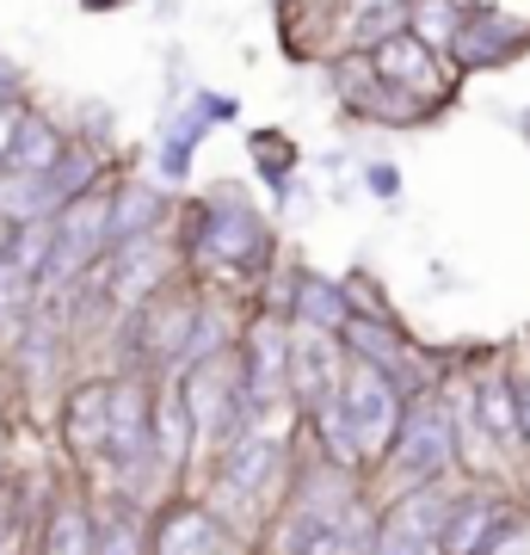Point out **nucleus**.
Segmentation results:
<instances>
[{
  "instance_id": "obj_1",
  "label": "nucleus",
  "mask_w": 530,
  "mask_h": 555,
  "mask_svg": "<svg viewBox=\"0 0 530 555\" xmlns=\"http://www.w3.org/2000/svg\"><path fill=\"white\" fill-rule=\"evenodd\" d=\"M173 247L192 284H210V291H229V297H247V302L259 297V284L284 259L272 210L241 179H217L192 198H179Z\"/></svg>"
},
{
  "instance_id": "obj_2",
  "label": "nucleus",
  "mask_w": 530,
  "mask_h": 555,
  "mask_svg": "<svg viewBox=\"0 0 530 555\" xmlns=\"http://www.w3.org/2000/svg\"><path fill=\"white\" fill-rule=\"evenodd\" d=\"M469 476L463 469V438H456V414H451V396L432 389V396H413L395 420L389 444L376 451V463L364 469V488L371 500H401L413 488H438V481H456Z\"/></svg>"
},
{
  "instance_id": "obj_3",
  "label": "nucleus",
  "mask_w": 530,
  "mask_h": 555,
  "mask_svg": "<svg viewBox=\"0 0 530 555\" xmlns=\"http://www.w3.org/2000/svg\"><path fill=\"white\" fill-rule=\"evenodd\" d=\"M235 371H241V401L254 426H272V420H296L290 414V321L272 315V309H247L235 339Z\"/></svg>"
},
{
  "instance_id": "obj_4",
  "label": "nucleus",
  "mask_w": 530,
  "mask_h": 555,
  "mask_svg": "<svg viewBox=\"0 0 530 555\" xmlns=\"http://www.w3.org/2000/svg\"><path fill=\"white\" fill-rule=\"evenodd\" d=\"M105 426H112V371H75L56 396V444L68 456V476L93 481L105 463Z\"/></svg>"
},
{
  "instance_id": "obj_5",
  "label": "nucleus",
  "mask_w": 530,
  "mask_h": 555,
  "mask_svg": "<svg viewBox=\"0 0 530 555\" xmlns=\"http://www.w3.org/2000/svg\"><path fill=\"white\" fill-rule=\"evenodd\" d=\"M241 118V100L235 93H217V87H192L185 100L167 112V124H160L155 137V179L160 185H192V160L197 149H204V137L217 130V124H235Z\"/></svg>"
},
{
  "instance_id": "obj_6",
  "label": "nucleus",
  "mask_w": 530,
  "mask_h": 555,
  "mask_svg": "<svg viewBox=\"0 0 530 555\" xmlns=\"http://www.w3.org/2000/svg\"><path fill=\"white\" fill-rule=\"evenodd\" d=\"M525 50H530V13H518V7H506V0H469L444 56L456 62V75L469 80V75H481V68L518 62Z\"/></svg>"
},
{
  "instance_id": "obj_7",
  "label": "nucleus",
  "mask_w": 530,
  "mask_h": 555,
  "mask_svg": "<svg viewBox=\"0 0 530 555\" xmlns=\"http://www.w3.org/2000/svg\"><path fill=\"white\" fill-rule=\"evenodd\" d=\"M376 62V75L395 80V87H408L413 100H426V105H444L456 100V87H463V75H456V62L444 56V50H432V43H419L413 31H395V38H383L371 50Z\"/></svg>"
},
{
  "instance_id": "obj_8",
  "label": "nucleus",
  "mask_w": 530,
  "mask_h": 555,
  "mask_svg": "<svg viewBox=\"0 0 530 555\" xmlns=\"http://www.w3.org/2000/svg\"><path fill=\"white\" fill-rule=\"evenodd\" d=\"M401 408H408V396L395 389L389 371L346 358V377H339V414L352 420V433H358V444H364V456H371V463H376V451L389 444Z\"/></svg>"
},
{
  "instance_id": "obj_9",
  "label": "nucleus",
  "mask_w": 530,
  "mask_h": 555,
  "mask_svg": "<svg viewBox=\"0 0 530 555\" xmlns=\"http://www.w3.org/2000/svg\"><path fill=\"white\" fill-rule=\"evenodd\" d=\"M444 488H413L401 500L376 506V531H371V555H438V525H444Z\"/></svg>"
},
{
  "instance_id": "obj_10",
  "label": "nucleus",
  "mask_w": 530,
  "mask_h": 555,
  "mask_svg": "<svg viewBox=\"0 0 530 555\" xmlns=\"http://www.w3.org/2000/svg\"><path fill=\"white\" fill-rule=\"evenodd\" d=\"M173 210H179L173 185L142 179V173H124L118 167L112 192H105V229H112V247L142 241V235H167V229H173Z\"/></svg>"
},
{
  "instance_id": "obj_11",
  "label": "nucleus",
  "mask_w": 530,
  "mask_h": 555,
  "mask_svg": "<svg viewBox=\"0 0 530 555\" xmlns=\"http://www.w3.org/2000/svg\"><path fill=\"white\" fill-rule=\"evenodd\" d=\"M339 377H346V346L334 334L290 327V414H314L339 389Z\"/></svg>"
},
{
  "instance_id": "obj_12",
  "label": "nucleus",
  "mask_w": 530,
  "mask_h": 555,
  "mask_svg": "<svg viewBox=\"0 0 530 555\" xmlns=\"http://www.w3.org/2000/svg\"><path fill=\"white\" fill-rule=\"evenodd\" d=\"M339 346H346V358H358V364H376V371H401V358L419 346V339L401 327V315H346L339 321Z\"/></svg>"
},
{
  "instance_id": "obj_13",
  "label": "nucleus",
  "mask_w": 530,
  "mask_h": 555,
  "mask_svg": "<svg viewBox=\"0 0 530 555\" xmlns=\"http://www.w3.org/2000/svg\"><path fill=\"white\" fill-rule=\"evenodd\" d=\"M75 142V130H68V118L62 112H50V105H25L20 130H13V149H7V167L13 173H43V167H56L62 149Z\"/></svg>"
},
{
  "instance_id": "obj_14",
  "label": "nucleus",
  "mask_w": 530,
  "mask_h": 555,
  "mask_svg": "<svg viewBox=\"0 0 530 555\" xmlns=\"http://www.w3.org/2000/svg\"><path fill=\"white\" fill-rule=\"evenodd\" d=\"M93 555H148V513L93 488Z\"/></svg>"
},
{
  "instance_id": "obj_15",
  "label": "nucleus",
  "mask_w": 530,
  "mask_h": 555,
  "mask_svg": "<svg viewBox=\"0 0 530 555\" xmlns=\"http://www.w3.org/2000/svg\"><path fill=\"white\" fill-rule=\"evenodd\" d=\"M247 155H254V173L266 179V192H272V198H284V192L296 185L302 155H296V142L284 137V130H254V137H247Z\"/></svg>"
},
{
  "instance_id": "obj_16",
  "label": "nucleus",
  "mask_w": 530,
  "mask_h": 555,
  "mask_svg": "<svg viewBox=\"0 0 530 555\" xmlns=\"http://www.w3.org/2000/svg\"><path fill=\"white\" fill-rule=\"evenodd\" d=\"M463 7L469 0H408V31L432 50H451L456 25H463Z\"/></svg>"
},
{
  "instance_id": "obj_17",
  "label": "nucleus",
  "mask_w": 530,
  "mask_h": 555,
  "mask_svg": "<svg viewBox=\"0 0 530 555\" xmlns=\"http://www.w3.org/2000/svg\"><path fill=\"white\" fill-rule=\"evenodd\" d=\"M506 389H512V414H518V444H525V469H530V339L506 346ZM518 469V476H525Z\"/></svg>"
},
{
  "instance_id": "obj_18",
  "label": "nucleus",
  "mask_w": 530,
  "mask_h": 555,
  "mask_svg": "<svg viewBox=\"0 0 530 555\" xmlns=\"http://www.w3.org/2000/svg\"><path fill=\"white\" fill-rule=\"evenodd\" d=\"M346 278V297H352V315H395V302L376 291V278L364 272V266H352V272H339Z\"/></svg>"
},
{
  "instance_id": "obj_19",
  "label": "nucleus",
  "mask_w": 530,
  "mask_h": 555,
  "mask_svg": "<svg viewBox=\"0 0 530 555\" xmlns=\"http://www.w3.org/2000/svg\"><path fill=\"white\" fill-rule=\"evenodd\" d=\"M364 185H371V198L376 204H401V167L395 160H364Z\"/></svg>"
},
{
  "instance_id": "obj_20",
  "label": "nucleus",
  "mask_w": 530,
  "mask_h": 555,
  "mask_svg": "<svg viewBox=\"0 0 530 555\" xmlns=\"http://www.w3.org/2000/svg\"><path fill=\"white\" fill-rule=\"evenodd\" d=\"M25 105H31V93H25V100H7V105H0V167H7V149H13V130H20Z\"/></svg>"
},
{
  "instance_id": "obj_21",
  "label": "nucleus",
  "mask_w": 530,
  "mask_h": 555,
  "mask_svg": "<svg viewBox=\"0 0 530 555\" xmlns=\"http://www.w3.org/2000/svg\"><path fill=\"white\" fill-rule=\"evenodd\" d=\"M7 100H25V68H20V56L0 50V105Z\"/></svg>"
},
{
  "instance_id": "obj_22",
  "label": "nucleus",
  "mask_w": 530,
  "mask_h": 555,
  "mask_svg": "<svg viewBox=\"0 0 530 555\" xmlns=\"http://www.w3.org/2000/svg\"><path fill=\"white\" fill-rule=\"evenodd\" d=\"M130 0H80V13H124Z\"/></svg>"
},
{
  "instance_id": "obj_23",
  "label": "nucleus",
  "mask_w": 530,
  "mask_h": 555,
  "mask_svg": "<svg viewBox=\"0 0 530 555\" xmlns=\"http://www.w3.org/2000/svg\"><path fill=\"white\" fill-rule=\"evenodd\" d=\"M0 433H7V420H0ZM0 463H7V456H0Z\"/></svg>"
},
{
  "instance_id": "obj_24",
  "label": "nucleus",
  "mask_w": 530,
  "mask_h": 555,
  "mask_svg": "<svg viewBox=\"0 0 530 555\" xmlns=\"http://www.w3.org/2000/svg\"><path fill=\"white\" fill-rule=\"evenodd\" d=\"M277 7H284V0H277Z\"/></svg>"
}]
</instances>
